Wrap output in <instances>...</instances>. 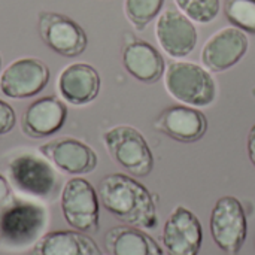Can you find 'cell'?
Listing matches in <instances>:
<instances>
[{"mask_svg":"<svg viewBox=\"0 0 255 255\" xmlns=\"http://www.w3.org/2000/svg\"><path fill=\"white\" fill-rule=\"evenodd\" d=\"M155 36L163 51L173 58L190 55L199 39L194 21L175 7H169L160 13L155 24Z\"/></svg>","mask_w":255,"mask_h":255,"instance_id":"8fae6325","label":"cell"},{"mask_svg":"<svg viewBox=\"0 0 255 255\" xmlns=\"http://www.w3.org/2000/svg\"><path fill=\"white\" fill-rule=\"evenodd\" d=\"M97 193L102 206L121 223L146 230L157 227L155 199L134 178L124 173L106 175Z\"/></svg>","mask_w":255,"mask_h":255,"instance_id":"6da1fadb","label":"cell"},{"mask_svg":"<svg viewBox=\"0 0 255 255\" xmlns=\"http://www.w3.org/2000/svg\"><path fill=\"white\" fill-rule=\"evenodd\" d=\"M0 67H1V58H0Z\"/></svg>","mask_w":255,"mask_h":255,"instance_id":"4316f807","label":"cell"},{"mask_svg":"<svg viewBox=\"0 0 255 255\" xmlns=\"http://www.w3.org/2000/svg\"><path fill=\"white\" fill-rule=\"evenodd\" d=\"M39 34L43 43L63 57H78L88 45L85 30L72 18L57 12L39 13Z\"/></svg>","mask_w":255,"mask_h":255,"instance_id":"ba28073f","label":"cell"},{"mask_svg":"<svg viewBox=\"0 0 255 255\" xmlns=\"http://www.w3.org/2000/svg\"><path fill=\"white\" fill-rule=\"evenodd\" d=\"M161 242L169 255H199L203 242L200 220L185 206H176L164 223Z\"/></svg>","mask_w":255,"mask_h":255,"instance_id":"30bf717a","label":"cell"},{"mask_svg":"<svg viewBox=\"0 0 255 255\" xmlns=\"http://www.w3.org/2000/svg\"><path fill=\"white\" fill-rule=\"evenodd\" d=\"M100 75L87 63H73L63 69L58 76V91L61 99L75 106L91 103L100 91Z\"/></svg>","mask_w":255,"mask_h":255,"instance_id":"e0dca14e","label":"cell"},{"mask_svg":"<svg viewBox=\"0 0 255 255\" xmlns=\"http://www.w3.org/2000/svg\"><path fill=\"white\" fill-rule=\"evenodd\" d=\"M12 200V190L9 181L0 173V208L7 206Z\"/></svg>","mask_w":255,"mask_h":255,"instance_id":"cb8c5ba5","label":"cell"},{"mask_svg":"<svg viewBox=\"0 0 255 255\" xmlns=\"http://www.w3.org/2000/svg\"><path fill=\"white\" fill-rule=\"evenodd\" d=\"M0 244H1V239H0Z\"/></svg>","mask_w":255,"mask_h":255,"instance_id":"83f0119b","label":"cell"},{"mask_svg":"<svg viewBox=\"0 0 255 255\" xmlns=\"http://www.w3.org/2000/svg\"><path fill=\"white\" fill-rule=\"evenodd\" d=\"M48 224V212L31 202L9 203L0 212V239L9 248H25L37 242Z\"/></svg>","mask_w":255,"mask_h":255,"instance_id":"3957f363","label":"cell"},{"mask_svg":"<svg viewBox=\"0 0 255 255\" xmlns=\"http://www.w3.org/2000/svg\"><path fill=\"white\" fill-rule=\"evenodd\" d=\"M154 130L182 143L200 140L208 130V118L193 106L175 105L166 108L154 121Z\"/></svg>","mask_w":255,"mask_h":255,"instance_id":"5bb4252c","label":"cell"},{"mask_svg":"<svg viewBox=\"0 0 255 255\" xmlns=\"http://www.w3.org/2000/svg\"><path fill=\"white\" fill-rule=\"evenodd\" d=\"M49 82V69L39 58H18L0 75V91L9 99H28L39 94Z\"/></svg>","mask_w":255,"mask_h":255,"instance_id":"9c48e42d","label":"cell"},{"mask_svg":"<svg viewBox=\"0 0 255 255\" xmlns=\"http://www.w3.org/2000/svg\"><path fill=\"white\" fill-rule=\"evenodd\" d=\"M175 3L182 13L199 24L212 22L220 13V0H175Z\"/></svg>","mask_w":255,"mask_h":255,"instance_id":"7402d4cb","label":"cell"},{"mask_svg":"<svg viewBox=\"0 0 255 255\" xmlns=\"http://www.w3.org/2000/svg\"><path fill=\"white\" fill-rule=\"evenodd\" d=\"M124 69L137 81L155 84L164 76L166 64L160 51L146 40L130 36L123 48Z\"/></svg>","mask_w":255,"mask_h":255,"instance_id":"2e32d148","label":"cell"},{"mask_svg":"<svg viewBox=\"0 0 255 255\" xmlns=\"http://www.w3.org/2000/svg\"><path fill=\"white\" fill-rule=\"evenodd\" d=\"M7 169L10 182L21 193L42 200H52L57 196L60 179L46 158L21 154L10 160Z\"/></svg>","mask_w":255,"mask_h":255,"instance_id":"8992f818","label":"cell"},{"mask_svg":"<svg viewBox=\"0 0 255 255\" xmlns=\"http://www.w3.org/2000/svg\"><path fill=\"white\" fill-rule=\"evenodd\" d=\"M224 15L233 27L255 34V0H226Z\"/></svg>","mask_w":255,"mask_h":255,"instance_id":"44dd1931","label":"cell"},{"mask_svg":"<svg viewBox=\"0 0 255 255\" xmlns=\"http://www.w3.org/2000/svg\"><path fill=\"white\" fill-rule=\"evenodd\" d=\"M67 120V106L54 96L36 99L22 115V131L28 137L42 139L55 134Z\"/></svg>","mask_w":255,"mask_h":255,"instance_id":"9a60e30c","label":"cell"},{"mask_svg":"<svg viewBox=\"0 0 255 255\" xmlns=\"http://www.w3.org/2000/svg\"><path fill=\"white\" fill-rule=\"evenodd\" d=\"M253 94H254V96H255V88H254V90H253Z\"/></svg>","mask_w":255,"mask_h":255,"instance_id":"484cf974","label":"cell"},{"mask_svg":"<svg viewBox=\"0 0 255 255\" xmlns=\"http://www.w3.org/2000/svg\"><path fill=\"white\" fill-rule=\"evenodd\" d=\"M166 0H126L124 12L127 19L142 31L145 27L160 15Z\"/></svg>","mask_w":255,"mask_h":255,"instance_id":"ffe728a7","label":"cell"},{"mask_svg":"<svg viewBox=\"0 0 255 255\" xmlns=\"http://www.w3.org/2000/svg\"><path fill=\"white\" fill-rule=\"evenodd\" d=\"M103 143L124 170L136 178L148 176L154 169V155L145 136L134 127L117 126L103 133Z\"/></svg>","mask_w":255,"mask_h":255,"instance_id":"277c9868","label":"cell"},{"mask_svg":"<svg viewBox=\"0 0 255 255\" xmlns=\"http://www.w3.org/2000/svg\"><path fill=\"white\" fill-rule=\"evenodd\" d=\"M31 255H102L97 244L78 230H58L43 235Z\"/></svg>","mask_w":255,"mask_h":255,"instance_id":"ac0fdd59","label":"cell"},{"mask_svg":"<svg viewBox=\"0 0 255 255\" xmlns=\"http://www.w3.org/2000/svg\"><path fill=\"white\" fill-rule=\"evenodd\" d=\"M209 229L215 245L224 254H239L248 233L244 205L233 196L218 199L211 212Z\"/></svg>","mask_w":255,"mask_h":255,"instance_id":"52a82bcc","label":"cell"},{"mask_svg":"<svg viewBox=\"0 0 255 255\" xmlns=\"http://www.w3.org/2000/svg\"><path fill=\"white\" fill-rule=\"evenodd\" d=\"M169 94L193 108L209 106L217 97V84L208 69L191 61H173L164 72Z\"/></svg>","mask_w":255,"mask_h":255,"instance_id":"7a4b0ae2","label":"cell"},{"mask_svg":"<svg viewBox=\"0 0 255 255\" xmlns=\"http://www.w3.org/2000/svg\"><path fill=\"white\" fill-rule=\"evenodd\" d=\"M64 221L78 232L97 233L100 226V200L94 187L82 176L69 179L60 194Z\"/></svg>","mask_w":255,"mask_h":255,"instance_id":"5b68a950","label":"cell"},{"mask_svg":"<svg viewBox=\"0 0 255 255\" xmlns=\"http://www.w3.org/2000/svg\"><path fill=\"white\" fill-rule=\"evenodd\" d=\"M105 245L111 255H163L152 236L131 226L112 227L105 236Z\"/></svg>","mask_w":255,"mask_h":255,"instance_id":"d6986e66","label":"cell"},{"mask_svg":"<svg viewBox=\"0 0 255 255\" xmlns=\"http://www.w3.org/2000/svg\"><path fill=\"white\" fill-rule=\"evenodd\" d=\"M39 152L58 170L73 176L91 173L99 163L96 151L85 142L73 137L51 140L42 145Z\"/></svg>","mask_w":255,"mask_h":255,"instance_id":"4fadbf2b","label":"cell"},{"mask_svg":"<svg viewBox=\"0 0 255 255\" xmlns=\"http://www.w3.org/2000/svg\"><path fill=\"white\" fill-rule=\"evenodd\" d=\"M15 123H16V115L13 108L7 102L0 99V136L9 133L15 127Z\"/></svg>","mask_w":255,"mask_h":255,"instance_id":"603a6c76","label":"cell"},{"mask_svg":"<svg viewBox=\"0 0 255 255\" xmlns=\"http://www.w3.org/2000/svg\"><path fill=\"white\" fill-rule=\"evenodd\" d=\"M248 157L255 167V124L251 127L250 134H248Z\"/></svg>","mask_w":255,"mask_h":255,"instance_id":"d4e9b609","label":"cell"},{"mask_svg":"<svg viewBox=\"0 0 255 255\" xmlns=\"http://www.w3.org/2000/svg\"><path fill=\"white\" fill-rule=\"evenodd\" d=\"M250 46L245 31L238 27H226L212 34L202 49V63L211 72H226L236 66Z\"/></svg>","mask_w":255,"mask_h":255,"instance_id":"7c38bea8","label":"cell"}]
</instances>
